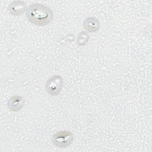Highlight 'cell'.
Returning a JSON list of instances; mask_svg holds the SVG:
<instances>
[{
  "label": "cell",
  "instance_id": "obj_1",
  "mask_svg": "<svg viewBox=\"0 0 152 152\" xmlns=\"http://www.w3.org/2000/svg\"><path fill=\"white\" fill-rule=\"evenodd\" d=\"M26 16L30 23L37 26H46L53 19V13L51 9L40 3L30 5L27 8Z\"/></svg>",
  "mask_w": 152,
  "mask_h": 152
},
{
  "label": "cell",
  "instance_id": "obj_2",
  "mask_svg": "<svg viewBox=\"0 0 152 152\" xmlns=\"http://www.w3.org/2000/svg\"><path fill=\"white\" fill-rule=\"evenodd\" d=\"M52 144L56 147L66 148L70 146L74 141V135L69 131H60L52 137Z\"/></svg>",
  "mask_w": 152,
  "mask_h": 152
},
{
  "label": "cell",
  "instance_id": "obj_3",
  "mask_svg": "<svg viewBox=\"0 0 152 152\" xmlns=\"http://www.w3.org/2000/svg\"><path fill=\"white\" fill-rule=\"evenodd\" d=\"M63 79L59 75L51 76L46 82V91L52 96H58L62 90Z\"/></svg>",
  "mask_w": 152,
  "mask_h": 152
},
{
  "label": "cell",
  "instance_id": "obj_4",
  "mask_svg": "<svg viewBox=\"0 0 152 152\" xmlns=\"http://www.w3.org/2000/svg\"><path fill=\"white\" fill-rule=\"evenodd\" d=\"M26 2L23 1H14L10 3L8 7V11L13 16H20L27 10Z\"/></svg>",
  "mask_w": 152,
  "mask_h": 152
},
{
  "label": "cell",
  "instance_id": "obj_5",
  "mask_svg": "<svg viewBox=\"0 0 152 152\" xmlns=\"http://www.w3.org/2000/svg\"><path fill=\"white\" fill-rule=\"evenodd\" d=\"M25 103V99L23 96L14 95L11 97L7 101V107L11 112H18L23 107Z\"/></svg>",
  "mask_w": 152,
  "mask_h": 152
},
{
  "label": "cell",
  "instance_id": "obj_6",
  "mask_svg": "<svg viewBox=\"0 0 152 152\" xmlns=\"http://www.w3.org/2000/svg\"><path fill=\"white\" fill-rule=\"evenodd\" d=\"M84 28L89 33H96L100 28V22L94 17H88L83 21Z\"/></svg>",
  "mask_w": 152,
  "mask_h": 152
},
{
  "label": "cell",
  "instance_id": "obj_7",
  "mask_svg": "<svg viewBox=\"0 0 152 152\" xmlns=\"http://www.w3.org/2000/svg\"><path fill=\"white\" fill-rule=\"evenodd\" d=\"M89 39L90 36L88 32L86 31H81L77 36V43L80 46H83L87 43Z\"/></svg>",
  "mask_w": 152,
  "mask_h": 152
}]
</instances>
